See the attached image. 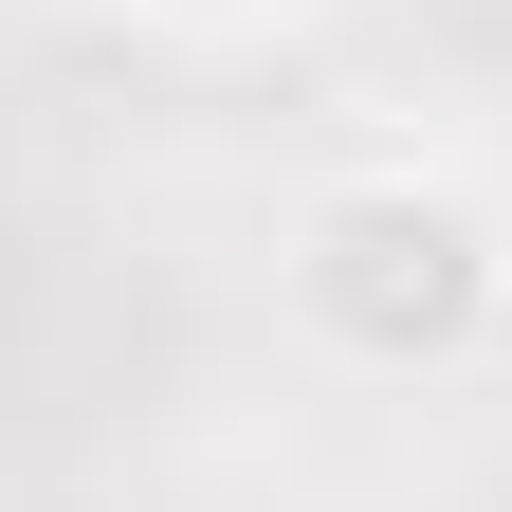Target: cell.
<instances>
[{"label":"cell","instance_id":"1","mask_svg":"<svg viewBox=\"0 0 512 512\" xmlns=\"http://www.w3.org/2000/svg\"><path fill=\"white\" fill-rule=\"evenodd\" d=\"M275 311H293V348L348 366V384H439V366H476L494 311H512V220L476 183H439V165H348V183L293 202Z\"/></svg>","mask_w":512,"mask_h":512},{"label":"cell","instance_id":"2","mask_svg":"<svg viewBox=\"0 0 512 512\" xmlns=\"http://www.w3.org/2000/svg\"><path fill=\"white\" fill-rule=\"evenodd\" d=\"M147 37H256V19H293V0H128Z\"/></svg>","mask_w":512,"mask_h":512}]
</instances>
